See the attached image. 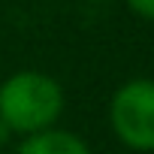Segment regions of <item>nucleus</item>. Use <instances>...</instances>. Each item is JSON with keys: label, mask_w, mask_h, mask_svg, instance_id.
<instances>
[{"label": "nucleus", "mask_w": 154, "mask_h": 154, "mask_svg": "<svg viewBox=\"0 0 154 154\" xmlns=\"http://www.w3.org/2000/svg\"><path fill=\"white\" fill-rule=\"evenodd\" d=\"M63 112V88L54 75L39 69H18L0 82V124L12 136H30Z\"/></svg>", "instance_id": "f257e3e1"}, {"label": "nucleus", "mask_w": 154, "mask_h": 154, "mask_svg": "<svg viewBox=\"0 0 154 154\" xmlns=\"http://www.w3.org/2000/svg\"><path fill=\"white\" fill-rule=\"evenodd\" d=\"M109 127L121 145L142 154L154 151V79H127L112 94Z\"/></svg>", "instance_id": "f03ea898"}, {"label": "nucleus", "mask_w": 154, "mask_h": 154, "mask_svg": "<svg viewBox=\"0 0 154 154\" xmlns=\"http://www.w3.org/2000/svg\"><path fill=\"white\" fill-rule=\"evenodd\" d=\"M124 3H127V6H130V12H136L139 18L154 21V0H124Z\"/></svg>", "instance_id": "20e7f679"}, {"label": "nucleus", "mask_w": 154, "mask_h": 154, "mask_svg": "<svg viewBox=\"0 0 154 154\" xmlns=\"http://www.w3.org/2000/svg\"><path fill=\"white\" fill-rule=\"evenodd\" d=\"M18 154H91V145L72 130L45 127L39 133L21 136Z\"/></svg>", "instance_id": "7ed1b4c3"}]
</instances>
